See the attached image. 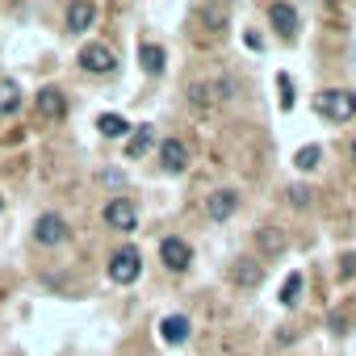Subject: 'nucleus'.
Masks as SVG:
<instances>
[{"label":"nucleus","mask_w":356,"mask_h":356,"mask_svg":"<svg viewBox=\"0 0 356 356\" xmlns=\"http://www.w3.org/2000/svg\"><path fill=\"white\" fill-rule=\"evenodd\" d=\"M314 109H318L327 122L343 126V122L356 118V92H348V88H323V92L314 97Z\"/></svg>","instance_id":"nucleus-1"},{"label":"nucleus","mask_w":356,"mask_h":356,"mask_svg":"<svg viewBox=\"0 0 356 356\" xmlns=\"http://www.w3.org/2000/svg\"><path fill=\"white\" fill-rule=\"evenodd\" d=\"M138 273H143V256H138V248H118V252L109 256V281H118V285H134Z\"/></svg>","instance_id":"nucleus-2"},{"label":"nucleus","mask_w":356,"mask_h":356,"mask_svg":"<svg viewBox=\"0 0 356 356\" xmlns=\"http://www.w3.org/2000/svg\"><path fill=\"white\" fill-rule=\"evenodd\" d=\"M80 67L92 72V76H109V72L118 67V59H113V51H109L105 42H88V47L80 51Z\"/></svg>","instance_id":"nucleus-3"},{"label":"nucleus","mask_w":356,"mask_h":356,"mask_svg":"<svg viewBox=\"0 0 356 356\" xmlns=\"http://www.w3.org/2000/svg\"><path fill=\"white\" fill-rule=\"evenodd\" d=\"M105 227H113V231H134V227H138V206H134L130 197H113V202L105 206Z\"/></svg>","instance_id":"nucleus-4"},{"label":"nucleus","mask_w":356,"mask_h":356,"mask_svg":"<svg viewBox=\"0 0 356 356\" xmlns=\"http://www.w3.org/2000/svg\"><path fill=\"white\" fill-rule=\"evenodd\" d=\"M159 260L172 268V273H185L189 264H193V248L185 243V239H176V235H168L163 243H159Z\"/></svg>","instance_id":"nucleus-5"},{"label":"nucleus","mask_w":356,"mask_h":356,"mask_svg":"<svg viewBox=\"0 0 356 356\" xmlns=\"http://www.w3.org/2000/svg\"><path fill=\"white\" fill-rule=\"evenodd\" d=\"M159 168L163 172H185L189 168V147L181 138H163L159 143Z\"/></svg>","instance_id":"nucleus-6"},{"label":"nucleus","mask_w":356,"mask_h":356,"mask_svg":"<svg viewBox=\"0 0 356 356\" xmlns=\"http://www.w3.org/2000/svg\"><path fill=\"white\" fill-rule=\"evenodd\" d=\"M34 239H38L42 248H55V243L67 239V222H63L59 214H42V218L34 222Z\"/></svg>","instance_id":"nucleus-7"},{"label":"nucleus","mask_w":356,"mask_h":356,"mask_svg":"<svg viewBox=\"0 0 356 356\" xmlns=\"http://www.w3.org/2000/svg\"><path fill=\"white\" fill-rule=\"evenodd\" d=\"M268 22L277 26L281 38H298V26L302 22H298V9L293 5H268Z\"/></svg>","instance_id":"nucleus-8"},{"label":"nucleus","mask_w":356,"mask_h":356,"mask_svg":"<svg viewBox=\"0 0 356 356\" xmlns=\"http://www.w3.org/2000/svg\"><path fill=\"white\" fill-rule=\"evenodd\" d=\"M235 206H239V193H235V189H218V193H210L206 214H210L214 222H227V218L235 214Z\"/></svg>","instance_id":"nucleus-9"},{"label":"nucleus","mask_w":356,"mask_h":356,"mask_svg":"<svg viewBox=\"0 0 356 356\" xmlns=\"http://www.w3.org/2000/svg\"><path fill=\"white\" fill-rule=\"evenodd\" d=\"M63 22H67V30H72V34H84V30L97 22V5H88V0H76V5H67Z\"/></svg>","instance_id":"nucleus-10"},{"label":"nucleus","mask_w":356,"mask_h":356,"mask_svg":"<svg viewBox=\"0 0 356 356\" xmlns=\"http://www.w3.org/2000/svg\"><path fill=\"white\" fill-rule=\"evenodd\" d=\"M151 147H155V130L151 126H130V134H126V159H143Z\"/></svg>","instance_id":"nucleus-11"},{"label":"nucleus","mask_w":356,"mask_h":356,"mask_svg":"<svg viewBox=\"0 0 356 356\" xmlns=\"http://www.w3.org/2000/svg\"><path fill=\"white\" fill-rule=\"evenodd\" d=\"M38 113L51 118V122L67 118V97H63L59 88H42V92H38Z\"/></svg>","instance_id":"nucleus-12"},{"label":"nucleus","mask_w":356,"mask_h":356,"mask_svg":"<svg viewBox=\"0 0 356 356\" xmlns=\"http://www.w3.org/2000/svg\"><path fill=\"white\" fill-rule=\"evenodd\" d=\"M159 335H163V343H185L189 339V318L185 314H168L159 323Z\"/></svg>","instance_id":"nucleus-13"},{"label":"nucleus","mask_w":356,"mask_h":356,"mask_svg":"<svg viewBox=\"0 0 356 356\" xmlns=\"http://www.w3.org/2000/svg\"><path fill=\"white\" fill-rule=\"evenodd\" d=\"M97 130H101L105 138H126V134H130V122H126L122 113H101V118H97Z\"/></svg>","instance_id":"nucleus-14"},{"label":"nucleus","mask_w":356,"mask_h":356,"mask_svg":"<svg viewBox=\"0 0 356 356\" xmlns=\"http://www.w3.org/2000/svg\"><path fill=\"white\" fill-rule=\"evenodd\" d=\"M22 109V88L17 80H0V118L5 113H17Z\"/></svg>","instance_id":"nucleus-15"},{"label":"nucleus","mask_w":356,"mask_h":356,"mask_svg":"<svg viewBox=\"0 0 356 356\" xmlns=\"http://www.w3.org/2000/svg\"><path fill=\"white\" fill-rule=\"evenodd\" d=\"M138 63H143V72L159 76V72H163V47H155V42H143V47H138Z\"/></svg>","instance_id":"nucleus-16"},{"label":"nucleus","mask_w":356,"mask_h":356,"mask_svg":"<svg viewBox=\"0 0 356 356\" xmlns=\"http://www.w3.org/2000/svg\"><path fill=\"white\" fill-rule=\"evenodd\" d=\"M231 277H235L239 285H248V289H256V285H260V264H252V260H243V264H235V268H231Z\"/></svg>","instance_id":"nucleus-17"},{"label":"nucleus","mask_w":356,"mask_h":356,"mask_svg":"<svg viewBox=\"0 0 356 356\" xmlns=\"http://www.w3.org/2000/svg\"><path fill=\"white\" fill-rule=\"evenodd\" d=\"M298 293H302V273H289V277H285V285H281V306H293V302H298Z\"/></svg>","instance_id":"nucleus-18"},{"label":"nucleus","mask_w":356,"mask_h":356,"mask_svg":"<svg viewBox=\"0 0 356 356\" xmlns=\"http://www.w3.org/2000/svg\"><path fill=\"white\" fill-rule=\"evenodd\" d=\"M318 155H323V151H318V147L310 143V147H302V151L293 155V163H298L302 172H310V168H318Z\"/></svg>","instance_id":"nucleus-19"},{"label":"nucleus","mask_w":356,"mask_h":356,"mask_svg":"<svg viewBox=\"0 0 356 356\" xmlns=\"http://www.w3.org/2000/svg\"><path fill=\"white\" fill-rule=\"evenodd\" d=\"M260 243H264L268 252H281V248H285V235H273V231H260Z\"/></svg>","instance_id":"nucleus-20"},{"label":"nucleus","mask_w":356,"mask_h":356,"mask_svg":"<svg viewBox=\"0 0 356 356\" xmlns=\"http://www.w3.org/2000/svg\"><path fill=\"white\" fill-rule=\"evenodd\" d=\"M289 202H293V206H306V202H310V193H306L302 185H293V189H289Z\"/></svg>","instance_id":"nucleus-21"},{"label":"nucleus","mask_w":356,"mask_h":356,"mask_svg":"<svg viewBox=\"0 0 356 356\" xmlns=\"http://www.w3.org/2000/svg\"><path fill=\"white\" fill-rule=\"evenodd\" d=\"M339 273H343V277H352V273H356V256H343V264H339Z\"/></svg>","instance_id":"nucleus-22"},{"label":"nucleus","mask_w":356,"mask_h":356,"mask_svg":"<svg viewBox=\"0 0 356 356\" xmlns=\"http://www.w3.org/2000/svg\"><path fill=\"white\" fill-rule=\"evenodd\" d=\"M352 163H356V143H352Z\"/></svg>","instance_id":"nucleus-23"},{"label":"nucleus","mask_w":356,"mask_h":356,"mask_svg":"<svg viewBox=\"0 0 356 356\" xmlns=\"http://www.w3.org/2000/svg\"><path fill=\"white\" fill-rule=\"evenodd\" d=\"M0 206H5V197H0Z\"/></svg>","instance_id":"nucleus-24"}]
</instances>
